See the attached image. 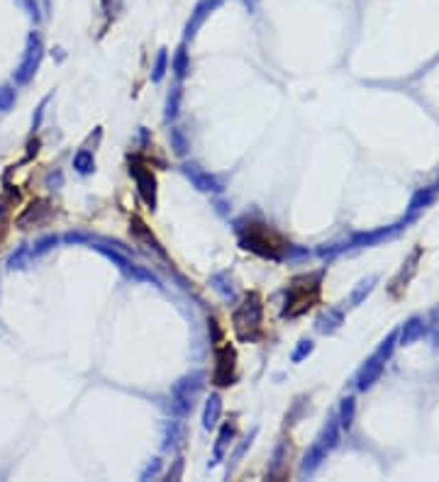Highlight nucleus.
I'll return each mask as SVG.
<instances>
[{
    "label": "nucleus",
    "instance_id": "39448f33",
    "mask_svg": "<svg viewBox=\"0 0 439 482\" xmlns=\"http://www.w3.org/2000/svg\"><path fill=\"white\" fill-rule=\"evenodd\" d=\"M42 56H45V44H42V37H39L37 32H32L27 37V46H25V56L23 62H20V66L15 68V83L17 85H25L29 83L34 78V73H37L39 64H42Z\"/></svg>",
    "mask_w": 439,
    "mask_h": 482
},
{
    "label": "nucleus",
    "instance_id": "f257e3e1",
    "mask_svg": "<svg viewBox=\"0 0 439 482\" xmlns=\"http://www.w3.org/2000/svg\"><path fill=\"white\" fill-rule=\"evenodd\" d=\"M237 234L244 249L254 251V254L264 256V258L284 260V258H288V251L293 249V246L286 244L273 229H268L266 224H262V222H239Z\"/></svg>",
    "mask_w": 439,
    "mask_h": 482
},
{
    "label": "nucleus",
    "instance_id": "1a4fd4ad",
    "mask_svg": "<svg viewBox=\"0 0 439 482\" xmlns=\"http://www.w3.org/2000/svg\"><path fill=\"white\" fill-rule=\"evenodd\" d=\"M225 0H201L198 5L193 8V12H190L188 23H186V37L193 39L195 34H198V29L205 25V20L210 17V12H215L217 8L223 5Z\"/></svg>",
    "mask_w": 439,
    "mask_h": 482
},
{
    "label": "nucleus",
    "instance_id": "20e7f679",
    "mask_svg": "<svg viewBox=\"0 0 439 482\" xmlns=\"http://www.w3.org/2000/svg\"><path fill=\"white\" fill-rule=\"evenodd\" d=\"M205 388V373L195 371L188 373L178 380L176 385L171 388V412L178 416H186L190 410H193L195 397L201 394V390Z\"/></svg>",
    "mask_w": 439,
    "mask_h": 482
},
{
    "label": "nucleus",
    "instance_id": "e433bc0d",
    "mask_svg": "<svg viewBox=\"0 0 439 482\" xmlns=\"http://www.w3.org/2000/svg\"><path fill=\"white\" fill-rule=\"evenodd\" d=\"M181 470H184V460L178 458L176 466H173V470L166 472V480H178V477H181Z\"/></svg>",
    "mask_w": 439,
    "mask_h": 482
},
{
    "label": "nucleus",
    "instance_id": "aec40b11",
    "mask_svg": "<svg viewBox=\"0 0 439 482\" xmlns=\"http://www.w3.org/2000/svg\"><path fill=\"white\" fill-rule=\"evenodd\" d=\"M378 373H381V363L378 360H368L366 366H364V371L359 373V388L366 390L373 385V380L378 377Z\"/></svg>",
    "mask_w": 439,
    "mask_h": 482
},
{
    "label": "nucleus",
    "instance_id": "6ab92c4d",
    "mask_svg": "<svg viewBox=\"0 0 439 482\" xmlns=\"http://www.w3.org/2000/svg\"><path fill=\"white\" fill-rule=\"evenodd\" d=\"M168 137H171V149H173V154L181 156V159H184V156L188 154V149H190V144H188V139H186L184 129L171 127V132H168Z\"/></svg>",
    "mask_w": 439,
    "mask_h": 482
},
{
    "label": "nucleus",
    "instance_id": "f704fd0d",
    "mask_svg": "<svg viewBox=\"0 0 439 482\" xmlns=\"http://www.w3.org/2000/svg\"><path fill=\"white\" fill-rule=\"evenodd\" d=\"M64 241H66V244H84V241H90V239H88V234L68 232V234H64Z\"/></svg>",
    "mask_w": 439,
    "mask_h": 482
},
{
    "label": "nucleus",
    "instance_id": "0eeeda50",
    "mask_svg": "<svg viewBox=\"0 0 439 482\" xmlns=\"http://www.w3.org/2000/svg\"><path fill=\"white\" fill-rule=\"evenodd\" d=\"M181 171H184V176L188 178L201 193H223V180L217 176H212V173L203 171L198 163H184Z\"/></svg>",
    "mask_w": 439,
    "mask_h": 482
},
{
    "label": "nucleus",
    "instance_id": "a211bd4d",
    "mask_svg": "<svg viewBox=\"0 0 439 482\" xmlns=\"http://www.w3.org/2000/svg\"><path fill=\"white\" fill-rule=\"evenodd\" d=\"M73 168H76L81 176H88V173L95 171V159L88 149H81L76 156H73Z\"/></svg>",
    "mask_w": 439,
    "mask_h": 482
},
{
    "label": "nucleus",
    "instance_id": "c85d7f7f",
    "mask_svg": "<svg viewBox=\"0 0 439 482\" xmlns=\"http://www.w3.org/2000/svg\"><path fill=\"white\" fill-rule=\"evenodd\" d=\"M254 436H256V429L249 433V436L244 438V441H242V444L237 446V451H234V453H232V463H237V460H242V455L247 453V448H249V446H251V441H254Z\"/></svg>",
    "mask_w": 439,
    "mask_h": 482
},
{
    "label": "nucleus",
    "instance_id": "bb28decb",
    "mask_svg": "<svg viewBox=\"0 0 439 482\" xmlns=\"http://www.w3.org/2000/svg\"><path fill=\"white\" fill-rule=\"evenodd\" d=\"M25 258H29V246H20V249L15 251V254L8 258V268H25Z\"/></svg>",
    "mask_w": 439,
    "mask_h": 482
},
{
    "label": "nucleus",
    "instance_id": "f03ea898",
    "mask_svg": "<svg viewBox=\"0 0 439 482\" xmlns=\"http://www.w3.org/2000/svg\"><path fill=\"white\" fill-rule=\"evenodd\" d=\"M262 317H264V305L262 297L256 293L244 295V299L239 302V307L232 314V327L239 341H254L262 332Z\"/></svg>",
    "mask_w": 439,
    "mask_h": 482
},
{
    "label": "nucleus",
    "instance_id": "4be33fe9",
    "mask_svg": "<svg viewBox=\"0 0 439 482\" xmlns=\"http://www.w3.org/2000/svg\"><path fill=\"white\" fill-rule=\"evenodd\" d=\"M166 66H168V51L166 49H159L156 51V59H154V68H151V81L159 83L166 73Z\"/></svg>",
    "mask_w": 439,
    "mask_h": 482
},
{
    "label": "nucleus",
    "instance_id": "423d86ee",
    "mask_svg": "<svg viewBox=\"0 0 439 482\" xmlns=\"http://www.w3.org/2000/svg\"><path fill=\"white\" fill-rule=\"evenodd\" d=\"M129 176H132L134 183H137L139 198L145 200L149 210H154L156 207V178H154V173H151L139 159H132L129 161Z\"/></svg>",
    "mask_w": 439,
    "mask_h": 482
},
{
    "label": "nucleus",
    "instance_id": "ddd939ff",
    "mask_svg": "<svg viewBox=\"0 0 439 482\" xmlns=\"http://www.w3.org/2000/svg\"><path fill=\"white\" fill-rule=\"evenodd\" d=\"M186 441V424L184 421H168L164 431V448H178Z\"/></svg>",
    "mask_w": 439,
    "mask_h": 482
},
{
    "label": "nucleus",
    "instance_id": "c756f323",
    "mask_svg": "<svg viewBox=\"0 0 439 482\" xmlns=\"http://www.w3.org/2000/svg\"><path fill=\"white\" fill-rule=\"evenodd\" d=\"M159 470H162V460L159 458H154L149 463V466L145 468V470H142V475H139V480H149V477H156L159 475Z\"/></svg>",
    "mask_w": 439,
    "mask_h": 482
},
{
    "label": "nucleus",
    "instance_id": "f8f14e48",
    "mask_svg": "<svg viewBox=\"0 0 439 482\" xmlns=\"http://www.w3.org/2000/svg\"><path fill=\"white\" fill-rule=\"evenodd\" d=\"M210 285H212V290H215V293L225 299V302H234L237 293H234L232 278H229L227 273H215V276L210 278Z\"/></svg>",
    "mask_w": 439,
    "mask_h": 482
},
{
    "label": "nucleus",
    "instance_id": "4468645a",
    "mask_svg": "<svg viewBox=\"0 0 439 482\" xmlns=\"http://www.w3.org/2000/svg\"><path fill=\"white\" fill-rule=\"evenodd\" d=\"M325 460V448L320 444L310 446L308 448V453L303 455V463H301V475H310V472H315L317 468H320V463Z\"/></svg>",
    "mask_w": 439,
    "mask_h": 482
},
{
    "label": "nucleus",
    "instance_id": "473e14b6",
    "mask_svg": "<svg viewBox=\"0 0 439 482\" xmlns=\"http://www.w3.org/2000/svg\"><path fill=\"white\" fill-rule=\"evenodd\" d=\"M47 103H49V95H47L42 103H39V107H37V112H34V117H32V129H39V124H42V117H45V107H47Z\"/></svg>",
    "mask_w": 439,
    "mask_h": 482
},
{
    "label": "nucleus",
    "instance_id": "5701e85b",
    "mask_svg": "<svg viewBox=\"0 0 439 482\" xmlns=\"http://www.w3.org/2000/svg\"><path fill=\"white\" fill-rule=\"evenodd\" d=\"M317 444L323 446L325 451L332 448V446L337 444V424H334V419L327 421V427L323 429V433H320V438H317Z\"/></svg>",
    "mask_w": 439,
    "mask_h": 482
},
{
    "label": "nucleus",
    "instance_id": "72a5a7b5",
    "mask_svg": "<svg viewBox=\"0 0 439 482\" xmlns=\"http://www.w3.org/2000/svg\"><path fill=\"white\" fill-rule=\"evenodd\" d=\"M45 183H47V188H51V190L59 188V185L64 183L62 173H59V171H49V173H47V180H45Z\"/></svg>",
    "mask_w": 439,
    "mask_h": 482
},
{
    "label": "nucleus",
    "instance_id": "b1692460",
    "mask_svg": "<svg viewBox=\"0 0 439 482\" xmlns=\"http://www.w3.org/2000/svg\"><path fill=\"white\" fill-rule=\"evenodd\" d=\"M178 107H181V88H173L166 100V120L178 117Z\"/></svg>",
    "mask_w": 439,
    "mask_h": 482
},
{
    "label": "nucleus",
    "instance_id": "a878e982",
    "mask_svg": "<svg viewBox=\"0 0 439 482\" xmlns=\"http://www.w3.org/2000/svg\"><path fill=\"white\" fill-rule=\"evenodd\" d=\"M132 232H137L142 239H149V237H151V234L145 229V224H142V219H137V217H134V219H132ZM151 246H154V251H156V254H159V256H166V254H164L162 246H159V241H156V239H151Z\"/></svg>",
    "mask_w": 439,
    "mask_h": 482
},
{
    "label": "nucleus",
    "instance_id": "cd10ccee",
    "mask_svg": "<svg viewBox=\"0 0 439 482\" xmlns=\"http://www.w3.org/2000/svg\"><path fill=\"white\" fill-rule=\"evenodd\" d=\"M310 353H312V341L310 338H303L301 344H298V349L293 351V356H290V360H293V363H301V360L308 358Z\"/></svg>",
    "mask_w": 439,
    "mask_h": 482
},
{
    "label": "nucleus",
    "instance_id": "c9c22d12",
    "mask_svg": "<svg viewBox=\"0 0 439 482\" xmlns=\"http://www.w3.org/2000/svg\"><path fill=\"white\" fill-rule=\"evenodd\" d=\"M420 334V327H417V321H410L405 327V332H403V344H407V341H412V338Z\"/></svg>",
    "mask_w": 439,
    "mask_h": 482
},
{
    "label": "nucleus",
    "instance_id": "4c0bfd02",
    "mask_svg": "<svg viewBox=\"0 0 439 482\" xmlns=\"http://www.w3.org/2000/svg\"><path fill=\"white\" fill-rule=\"evenodd\" d=\"M244 3H249V5H254V3H256V0H244Z\"/></svg>",
    "mask_w": 439,
    "mask_h": 482
},
{
    "label": "nucleus",
    "instance_id": "7ed1b4c3",
    "mask_svg": "<svg viewBox=\"0 0 439 482\" xmlns=\"http://www.w3.org/2000/svg\"><path fill=\"white\" fill-rule=\"evenodd\" d=\"M320 273L317 276H301L295 278L293 283L286 290V307L281 314L284 317H301L312 307L317 297H320Z\"/></svg>",
    "mask_w": 439,
    "mask_h": 482
},
{
    "label": "nucleus",
    "instance_id": "2f4dec72",
    "mask_svg": "<svg viewBox=\"0 0 439 482\" xmlns=\"http://www.w3.org/2000/svg\"><path fill=\"white\" fill-rule=\"evenodd\" d=\"M351 416H354V399H344V405H342V424L344 427L351 424Z\"/></svg>",
    "mask_w": 439,
    "mask_h": 482
},
{
    "label": "nucleus",
    "instance_id": "7c9ffc66",
    "mask_svg": "<svg viewBox=\"0 0 439 482\" xmlns=\"http://www.w3.org/2000/svg\"><path fill=\"white\" fill-rule=\"evenodd\" d=\"M17 5H23L25 10H27V15L34 20V23H39V20H42V15H39V8H37V3H34V0H17Z\"/></svg>",
    "mask_w": 439,
    "mask_h": 482
},
{
    "label": "nucleus",
    "instance_id": "2eb2a0df",
    "mask_svg": "<svg viewBox=\"0 0 439 482\" xmlns=\"http://www.w3.org/2000/svg\"><path fill=\"white\" fill-rule=\"evenodd\" d=\"M171 68L173 73H176V78H186L190 71V59H188V49H186V44H181L176 49V54H173L171 59Z\"/></svg>",
    "mask_w": 439,
    "mask_h": 482
},
{
    "label": "nucleus",
    "instance_id": "6e6552de",
    "mask_svg": "<svg viewBox=\"0 0 439 482\" xmlns=\"http://www.w3.org/2000/svg\"><path fill=\"white\" fill-rule=\"evenodd\" d=\"M215 385H220V388H227V385H232L234 380V351L232 346H223V349L215 351Z\"/></svg>",
    "mask_w": 439,
    "mask_h": 482
},
{
    "label": "nucleus",
    "instance_id": "f3484780",
    "mask_svg": "<svg viewBox=\"0 0 439 482\" xmlns=\"http://www.w3.org/2000/svg\"><path fill=\"white\" fill-rule=\"evenodd\" d=\"M342 324V314H339L337 310H329V312H325V314H320V319H317V332L320 334H332L334 329Z\"/></svg>",
    "mask_w": 439,
    "mask_h": 482
},
{
    "label": "nucleus",
    "instance_id": "393cba45",
    "mask_svg": "<svg viewBox=\"0 0 439 482\" xmlns=\"http://www.w3.org/2000/svg\"><path fill=\"white\" fill-rule=\"evenodd\" d=\"M15 88H10V85H3L0 88V112H8L12 105H15Z\"/></svg>",
    "mask_w": 439,
    "mask_h": 482
},
{
    "label": "nucleus",
    "instance_id": "dca6fc26",
    "mask_svg": "<svg viewBox=\"0 0 439 482\" xmlns=\"http://www.w3.org/2000/svg\"><path fill=\"white\" fill-rule=\"evenodd\" d=\"M95 251H101L103 256H105L108 260H112V263H115L117 268H123L125 273H127V276H134V271H137V266H132V263H129L127 258H125L123 254H117V251H112V249H108V246H93Z\"/></svg>",
    "mask_w": 439,
    "mask_h": 482
},
{
    "label": "nucleus",
    "instance_id": "412c9836",
    "mask_svg": "<svg viewBox=\"0 0 439 482\" xmlns=\"http://www.w3.org/2000/svg\"><path fill=\"white\" fill-rule=\"evenodd\" d=\"M56 244H59V237H56V234H49V237H42V239H39V241H37V244H34L32 249H29V258H37V256H45L47 251H51Z\"/></svg>",
    "mask_w": 439,
    "mask_h": 482
},
{
    "label": "nucleus",
    "instance_id": "9b49d317",
    "mask_svg": "<svg viewBox=\"0 0 439 482\" xmlns=\"http://www.w3.org/2000/svg\"><path fill=\"white\" fill-rule=\"evenodd\" d=\"M220 414H223V397L220 394H210L205 402V410H203V429L210 431L217 424V419H220Z\"/></svg>",
    "mask_w": 439,
    "mask_h": 482
},
{
    "label": "nucleus",
    "instance_id": "9d476101",
    "mask_svg": "<svg viewBox=\"0 0 439 482\" xmlns=\"http://www.w3.org/2000/svg\"><path fill=\"white\" fill-rule=\"evenodd\" d=\"M232 438H234V424H223L220 433H217V444H215V453H212V460H210V468L217 466V463L225 458V451L232 444Z\"/></svg>",
    "mask_w": 439,
    "mask_h": 482
}]
</instances>
